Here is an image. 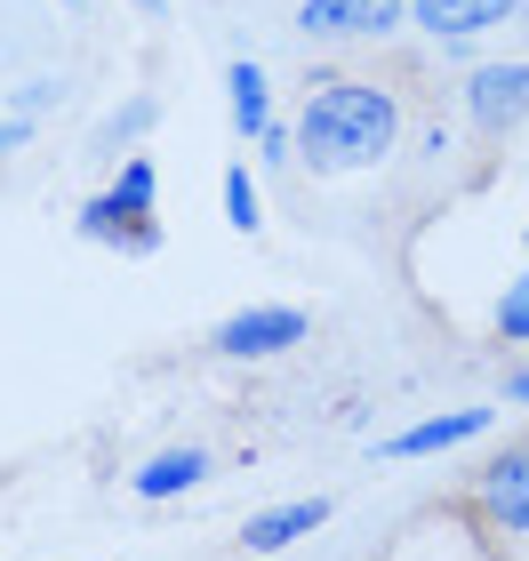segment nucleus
Masks as SVG:
<instances>
[{"mask_svg":"<svg viewBox=\"0 0 529 561\" xmlns=\"http://www.w3.org/2000/svg\"><path fill=\"white\" fill-rule=\"evenodd\" d=\"M482 497H490V514L506 522V529H529V449L497 457L490 481H482Z\"/></svg>","mask_w":529,"mask_h":561,"instance_id":"obj_7","label":"nucleus"},{"mask_svg":"<svg viewBox=\"0 0 529 561\" xmlns=\"http://www.w3.org/2000/svg\"><path fill=\"white\" fill-rule=\"evenodd\" d=\"M297 24H306L313 41H361V33H393L401 0H306Z\"/></svg>","mask_w":529,"mask_h":561,"instance_id":"obj_2","label":"nucleus"},{"mask_svg":"<svg viewBox=\"0 0 529 561\" xmlns=\"http://www.w3.org/2000/svg\"><path fill=\"white\" fill-rule=\"evenodd\" d=\"M120 209H129V217H145V209H153V161H129V169H120Z\"/></svg>","mask_w":529,"mask_h":561,"instance_id":"obj_13","label":"nucleus"},{"mask_svg":"<svg viewBox=\"0 0 529 561\" xmlns=\"http://www.w3.org/2000/svg\"><path fill=\"white\" fill-rule=\"evenodd\" d=\"M225 217L241 233H257V185H249V169H225Z\"/></svg>","mask_w":529,"mask_h":561,"instance_id":"obj_11","label":"nucleus"},{"mask_svg":"<svg viewBox=\"0 0 529 561\" xmlns=\"http://www.w3.org/2000/svg\"><path fill=\"white\" fill-rule=\"evenodd\" d=\"M425 33H449V41H465V33H490V24H506L521 0H410Z\"/></svg>","mask_w":529,"mask_h":561,"instance_id":"obj_6","label":"nucleus"},{"mask_svg":"<svg viewBox=\"0 0 529 561\" xmlns=\"http://www.w3.org/2000/svg\"><path fill=\"white\" fill-rule=\"evenodd\" d=\"M490 425V410H458V417H425V425H410V433H393V457H425V449H458V442H473V433Z\"/></svg>","mask_w":529,"mask_h":561,"instance_id":"obj_8","label":"nucleus"},{"mask_svg":"<svg viewBox=\"0 0 529 561\" xmlns=\"http://www.w3.org/2000/svg\"><path fill=\"white\" fill-rule=\"evenodd\" d=\"M137 9H145V16H161V0H137Z\"/></svg>","mask_w":529,"mask_h":561,"instance_id":"obj_16","label":"nucleus"},{"mask_svg":"<svg viewBox=\"0 0 529 561\" xmlns=\"http://www.w3.org/2000/svg\"><path fill=\"white\" fill-rule=\"evenodd\" d=\"M321 522H330V497H297V505H273V514H249L241 546H249V553H281V546H297V538H313Z\"/></svg>","mask_w":529,"mask_h":561,"instance_id":"obj_5","label":"nucleus"},{"mask_svg":"<svg viewBox=\"0 0 529 561\" xmlns=\"http://www.w3.org/2000/svg\"><path fill=\"white\" fill-rule=\"evenodd\" d=\"M393 129H401V113H393L386 89H369V81H313L306 121H297V145H306L313 169H369V161H386Z\"/></svg>","mask_w":529,"mask_h":561,"instance_id":"obj_1","label":"nucleus"},{"mask_svg":"<svg viewBox=\"0 0 529 561\" xmlns=\"http://www.w3.org/2000/svg\"><path fill=\"white\" fill-rule=\"evenodd\" d=\"M9 145H24V121H9V129H0V152H9Z\"/></svg>","mask_w":529,"mask_h":561,"instance_id":"obj_15","label":"nucleus"},{"mask_svg":"<svg viewBox=\"0 0 529 561\" xmlns=\"http://www.w3.org/2000/svg\"><path fill=\"white\" fill-rule=\"evenodd\" d=\"M145 121H153V105H129V113H120V121H105V145H120V137H137V129H145Z\"/></svg>","mask_w":529,"mask_h":561,"instance_id":"obj_14","label":"nucleus"},{"mask_svg":"<svg viewBox=\"0 0 529 561\" xmlns=\"http://www.w3.org/2000/svg\"><path fill=\"white\" fill-rule=\"evenodd\" d=\"M306 337V313H289V305H257V313H233L217 329V353H281V345H297Z\"/></svg>","mask_w":529,"mask_h":561,"instance_id":"obj_3","label":"nucleus"},{"mask_svg":"<svg viewBox=\"0 0 529 561\" xmlns=\"http://www.w3.org/2000/svg\"><path fill=\"white\" fill-rule=\"evenodd\" d=\"M200 473H209V457H200V449H161L153 466L137 473V497H176V490H193Z\"/></svg>","mask_w":529,"mask_h":561,"instance_id":"obj_9","label":"nucleus"},{"mask_svg":"<svg viewBox=\"0 0 529 561\" xmlns=\"http://www.w3.org/2000/svg\"><path fill=\"white\" fill-rule=\"evenodd\" d=\"M465 96L482 129H514V121H529V65H482Z\"/></svg>","mask_w":529,"mask_h":561,"instance_id":"obj_4","label":"nucleus"},{"mask_svg":"<svg viewBox=\"0 0 529 561\" xmlns=\"http://www.w3.org/2000/svg\"><path fill=\"white\" fill-rule=\"evenodd\" d=\"M225 89H233V129H241V137H265V129H273V113H265V72L241 57L233 72H225Z\"/></svg>","mask_w":529,"mask_h":561,"instance_id":"obj_10","label":"nucleus"},{"mask_svg":"<svg viewBox=\"0 0 529 561\" xmlns=\"http://www.w3.org/2000/svg\"><path fill=\"white\" fill-rule=\"evenodd\" d=\"M497 329H506L514 345H529V273L506 280V297H497Z\"/></svg>","mask_w":529,"mask_h":561,"instance_id":"obj_12","label":"nucleus"}]
</instances>
